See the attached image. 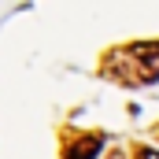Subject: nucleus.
<instances>
[{"label": "nucleus", "instance_id": "obj_3", "mask_svg": "<svg viewBox=\"0 0 159 159\" xmlns=\"http://www.w3.org/2000/svg\"><path fill=\"white\" fill-rule=\"evenodd\" d=\"M133 159H159V152H156V148H137Z\"/></svg>", "mask_w": 159, "mask_h": 159}, {"label": "nucleus", "instance_id": "obj_1", "mask_svg": "<svg viewBox=\"0 0 159 159\" xmlns=\"http://www.w3.org/2000/svg\"><path fill=\"white\" fill-rule=\"evenodd\" d=\"M119 56L129 63L119 78H126L129 85H148V81H156V78H159V44H156V41L133 44V48L119 52Z\"/></svg>", "mask_w": 159, "mask_h": 159}, {"label": "nucleus", "instance_id": "obj_2", "mask_svg": "<svg viewBox=\"0 0 159 159\" xmlns=\"http://www.w3.org/2000/svg\"><path fill=\"white\" fill-rule=\"evenodd\" d=\"M100 148H104V137H100V133H85V137H78V141L67 144L63 156H67V159H93Z\"/></svg>", "mask_w": 159, "mask_h": 159}]
</instances>
